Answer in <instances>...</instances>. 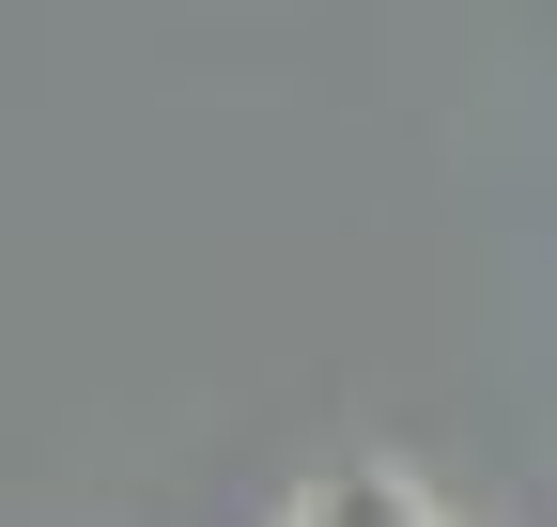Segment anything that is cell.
Listing matches in <instances>:
<instances>
[{
    "mask_svg": "<svg viewBox=\"0 0 557 527\" xmlns=\"http://www.w3.org/2000/svg\"><path fill=\"white\" fill-rule=\"evenodd\" d=\"M295 527H434V497L387 481V466H341V481H310V512H295Z\"/></svg>",
    "mask_w": 557,
    "mask_h": 527,
    "instance_id": "6da1fadb",
    "label": "cell"
}]
</instances>
